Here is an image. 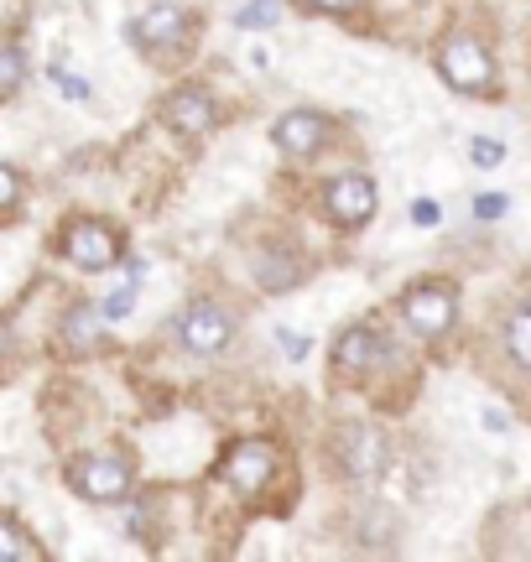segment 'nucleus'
I'll list each match as a JSON object with an SVG mask.
<instances>
[{
  "label": "nucleus",
  "mask_w": 531,
  "mask_h": 562,
  "mask_svg": "<svg viewBox=\"0 0 531 562\" xmlns=\"http://www.w3.org/2000/svg\"><path fill=\"white\" fill-rule=\"evenodd\" d=\"M162 121L172 125V131H183V136H204V131H214L219 110H214V94H208V89H193V83H188L178 94H167Z\"/></svg>",
  "instance_id": "10"
},
{
  "label": "nucleus",
  "mask_w": 531,
  "mask_h": 562,
  "mask_svg": "<svg viewBox=\"0 0 531 562\" xmlns=\"http://www.w3.org/2000/svg\"><path fill=\"white\" fill-rule=\"evenodd\" d=\"M506 349H511L516 370L531 364V307H516L511 318H506Z\"/></svg>",
  "instance_id": "14"
},
{
  "label": "nucleus",
  "mask_w": 531,
  "mask_h": 562,
  "mask_svg": "<svg viewBox=\"0 0 531 562\" xmlns=\"http://www.w3.org/2000/svg\"><path fill=\"white\" fill-rule=\"evenodd\" d=\"M256 277H261L266 292H286V286H297V261L292 256H261Z\"/></svg>",
  "instance_id": "16"
},
{
  "label": "nucleus",
  "mask_w": 531,
  "mask_h": 562,
  "mask_svg": "<svg viewBox=\"0 0 531 562\" xmlns=\"http://www.w3.org/2000/svg\"><path fill=\"white\" fill-rule=\"evenodd\" d=\"M276 469H282L276 442L246 438V442H229L225 448V459H219V480H225L229 490H240V495H261V490H271Z\"/></svg>",
  "instance_id": "2"
},
{
  "label": "nucleus",
  "mask_w": 531,
  "mask_h": 562,
  "mask_svg": "<svg viewBox=\"0 0 531 562\" xmlns=\"http://www.w3.org/2000/svg\"><path fill=\"white\" fill-rule=\"evenodd\" d=\"M470 151H474V167H500V161H506V146H500V140H485V136L474 140Z\"/></svg>",
  "instance_id": "20"
},
{
  "label": "nucleus",
  "mask_w": 531,
  "mask_h": 562,
  "mask_svg": "<svg viewBox=\"0 0 531 562\" xmlns=\"http://www.w3.org/2000/svg\"><path fill=\"white\" fill-rule=\"evenodd\" d=\"M21 79H26V58H21V47H0V100H5V94H16Z\"/></svg>",
  "instance_id": "17"
},
{
  "label": "nucleus",
  "mask_w": 531,
  "mask_h": 562,
  "mask_svg": "<svg viewBox=\"0 0 531 562\" xmlns=\"http://www.w3.org/2000/svg\"><path fill=\"white\" fill-rule=\"evenodd\" d=\"M63 334H68V344H79V349H89V344L104 339V323L94 307H74L68 313V323H63Z\"/></svg>",
  "instance_id": "15"
},
{
  "label": "nucleus",
  "mask_w": 531,
  "mask_h": 562,
  "mask_svg": "<svg viewBox=\"0 0 531 562\" xmlns=\"http://www.w3.org/2000/svg\"><path fill=\"white\" fill-rule=\"evenodd\" d=\"M313 11H324V16H344V11H354L360 0H307Z\"/></svg>",
  "instance_id": "23"
},
{
  "label": "nucleus",
  "mask_w": 531,
  "mask_h": 562,
  "mask_svg": "<svg viewBox=\"0 0 531 562\" xmlns=\"http://www.w3.org/2000/svg\"><path fill=\"white\" fill-rule=\"evenodd\" d=\"M474 214H479V220H500V214H506V193H485V199L474 203Z\"/></svg>",
  "instance_id": "21"
},
{
  "label": "nucleus",
  "mask_w": 531,
  "mask_h": 562,
  "mask_svg": "<svg viewBox=\"0 0 531 562\" xmlns=\"http://www.w3.org/2000/svg\"><path fill=\"white\" fill-rule=\"evenodd\" d=\"M339 463H344V474L354 484H370V480H381V469H386V438L375 432V427H344L339 432Z\"/></svg>",
  "instance_id": "7"
},
{
  "label": "nucleus",
  "mask_w": 531,
  "mask_h": 562,
  "mask_svg": "<svg viewBox=\"0 0 531 562\" xmlns=\"http://www.w3.org/2000/svg\"><path fill=\"white\" fill-rule=\"evenodd\" d=\"M276 16H282V0H250V5H240L235 21L250 32V26H266V21H276Z\"/></svg>",
  "instance_id": "18"
},
{
  "label": "nucleus",
  "mask_w": 531,
  "mask_h": 562,
  "mask_svg": "<svg viewBox=\"0 0 531 562\" xmlns=\"http://www.w3.org/2000/svg\"><path fill=\"white\" fill-rule=\"evenodd\" d=\"M121 229L104 220H74L68 229H63V256L79 266V271H104V266L121 261Z\"/></svg>",
  "instance_id": "4"
},
{
  "label": "nucleus",
  "mask_w": 531,
  "mask_h": 562,
  "mask_svg": "<svg viewBox=\"0 0 531 562\" xmlns=\"http://www.w3.org/2000/svg\"><path fill=\"white\" fill-rule=\"evenodd\" d=\"M271 140L282 146V157H313L328 140V121L313 115V110H292V115H282L271 125Z\"/></svg>",
  "instance_id": "12"
},
{
  "label": "nucleus",
  "mask_w": 531,
  "mask_h": 562,
  "mask_svg": "<svg viewBox=\"0 0 531 562\" xmlns=\"http://www.w3.org/2000/svg\"><path fill=\"white\" fill-rule=\"evenodd\" d=\"M381 360H386V339H381L370 323L344 328V334H339V344H334V364H339L344 375H365V370H375Z\"/></svg>",
  "instance_id": "11"
},
{
  "label": "nucleus",
  "mask_w": 531,
  "mask_h": 562,
  "mask_svg": "<svg viewBox=\"0 0 531 562\" xmlns=\"http://www.w3.org/2000/svg\"><path fill=\"white\" fill-rule=\"evenodd\" d=\"M53 79H58V89L68 94V100H89V83H83V79H68L63 68H53Z\"/></svg>",
  "instance_id": "22"
},
{
  "label": "nucleus",
  "mask_w": 531,
  "mask_h": 562,
  "mask_svg": "<svg viewBox=\"0 0 531 562\" xmlns=\"http://www.w3.org/2000/svg\"><path fill=\"white\" fill-rule=\"evenodd\" d=\"M402 318H407L422 339H438V334H449L453 318H459V297H453V286H443V281H417L407 297H402Z\"/></svg>",
  "instance_id": "5"
},
{
  "label": "nucleus",
  "mask_w": 531,
  "mask_h": 562,
  "mask_svg": "<svg viewBox=\"0 0 531 562\" xmlns=\"http://www.w3.org/2000/svg\"><path fill=\"white\" fill-rule=\"evenodd\" d=\"M68 484L79 490L83 501L94 505H115L131 495V484H136V469L125 453H79V459H68Z\"/></svg>",
  "instance_id": "1"
},
{
  "label": "nucleus",
  "mask_w": 531,
  "mask_h": 562,
  "mask_svg": "<svg viewBox=\"0 0 531 562\" xmlns=\"http://www.w3.org/2000/svg\"><path fill=\"white\" fill-rule=\"evenodd\" d=\"M411 220H417V224H438V203H417V209H411Z\"/></svg>",
  "instance_id": "24"
},
{
  "label": "nucleus",
  "mask_w": 531,
  "mask_h": 562,
  "mask_svg": "<svg viewBox=\"0 0 531 562\" xmlns=\"http://www.w3.org/2000/svg\"><path fill=\"white\" fill-rule=\"evenodd\" d=\"M438 74L459 94H485L495 83V58L474 37H449L438 47Z\"/></svg>",
  "instance_id": "3"
},
{
  "label": "nucleus",
  "mask_w": 531,
  "mask_h": 562,
  "mask_svg": "<svg viewBox=\"0 0 531 562\" xmlns=\"http://www.w3.org/2000/svg\"><path fill=\"white\" fill-rule=\"evenodd\" d=\"M324 214L339 229H354V224H365L375 214V182L360 178V172H349V178H334L324 188Z\"/></svg>",
  "instance_id": "9"
},
{
  "label": "nucleus",
  "mask_w": 531,
  "mask_h": 562,
  "mask_svg": "<svg viewBox=\"0 0 531 562\" xmlns=\"http://www.w3.org/2000/svg\"><path fill=\"white\" fill-rule=\"evenodd\" d=\"M16 199H21V172L0 161V214H5V209H11Z\"/></svg>",
  "instance_id": "19"
},
{
  "label": "nucleus",
  "mask_w": 531,
  "mask_h": 562,
  "mask_svg": "<svg viewBox=\"0 0 531 562\" xmlns=\"http://www.w3.org/2000/svg\"><path fill=\"white\" fill-rule=\"evenodd\" d=\"M0 562H42V542L21 531L11 516H0Z\"/></svg>",
  "instance_id": "13"
},
{
  "label": "nucleus",
  "mask_w": 531,
  "mask_h": 562,
  "mask_svg": "<svg viewBox=\"0 0 531 562\" xmlns=\"http://www.w3.org/2000/svg\"><path fill=\"white\" fill-rule=\"evenodd\" d=\"M178 339H183L193 355H219V349L235 339V323H229L225 307L193 302V307H183V318H178Z\"/></svg>",
  "instance_id": "8"
},
{
  "label": "nucleus",
  "mask_w": 531,
  "mask_h": 562,
  "mask_svg": "<svg viewBox=\"0 0 531 562\" xmlns=\"http://www.w3.org/2000/svg\"><path fill=\"white\" fill-rule=\"evenodd\" d=\"M193 32H199V21L188 16L183 5H151L146 16L131 21V42L146 47V53H172V47H183Z\"/></svg>",
  "instance_id": "6"
}]
</instances>
